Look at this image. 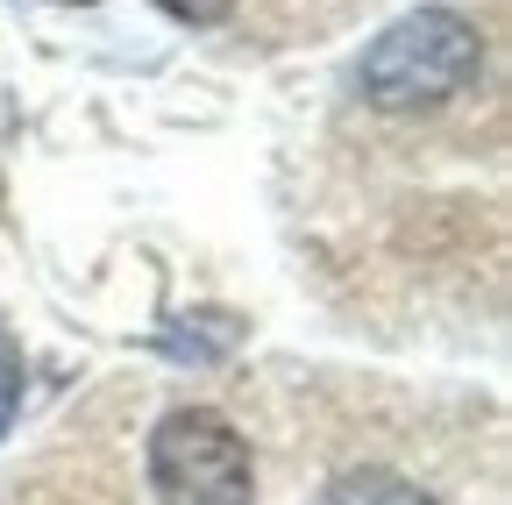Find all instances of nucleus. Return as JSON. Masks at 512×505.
I'll list each match as a JSON object with an SVG mask.
<instances>
[{
	"mask_svg": "<svg viewBox=\"0 0 512 505\" xmlns=\"http://www.w3.org/2000/svg\"><path fill=\"white\" fill-rule=\"evenodd\" d=\"M484 72V36L456 8H413L356 57V93L377 114H434Z\"/></svg>",
	"mask_w": 512,
	"mask_h": 505,
	"instance_id": "1",
	"label": "nucleus"
},
{
	"mask_svg": "<svg viewBox=\"0 0 512 505\" xmlns=\"http://www.w3.org/2000/svg\"><path fill=\"white\" fill-rule=\"evenodd\" d=\"M150 491L157 505H249L256 498L249 441L214 406H171L150 427Z\"/></svg>",
	"mask_w": 512,
	"mask_h": 505,
	"instance_id": "2",
	"label": "nucleus"
},
{
	"mask_svg": "<svg viewBox=\"0 0 512 505\" xmlns=\"http://www.w3.org/2000/svg\"><path fill=\"white\" fill-rule=\"evenodd\" d=\"M235 342H242V321H235V313H221V306L185 313L178 328H164V349H171L178 363H221Z\"/></svg>",
	"mask_w": 512,
	"mask_h": 505,
	"instance_id": "3",
	"label": "nucleus"
},
{
	"mask_svg": "<svg viewBox=\"0 0 512 505\" xmlns=\"http://www.w3.org/2000/svg\"><path fill=\"white\" fill-rule=\"evenodd\" d=\"M15 406H22V349L8 342V328H0V434H8Z\"/></svg>",
	"mask_w": 512,
	"mask_h": 505,
	"instance_id": "5",
	"label": "nucleus"
},
{
	"mask_svg": "<svg viewBox=\"0 0 512 505\" xmlns=\"http://www.w3.org/2000/svg\"><path fill=\"white\" fill-rule=\"evenodd\" d=\"M157 8H164L171 22H185V29H214V22L235 15V0H157Z\"/></svg>",
	"mask_w": 512,
	"mask_h": 505,
	"instance_id": "6",
	"label": "nucleus"
},
{
	"mask_svg": "<svg viewBox=\"0 0 512 505\" xmlns=\"http://www.w3.org/2000/svg\"><path fill=\"white\" fill-rule=\"evenodd\" d=\"M320 505H434V498L413 477H399V470L363 463V470H342L328 491H320Z\"/></svg>",
	"mask_w": 512,
	"mask_h": 505,
	"instance_id": "4",
	"label": "nucleus"
}]
</instances>
